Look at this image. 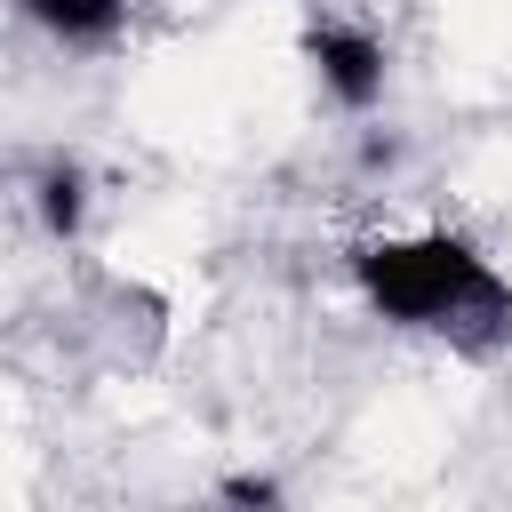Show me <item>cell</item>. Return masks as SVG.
Here are the masks:
<instances>
[{
  "label": "cell",
  "instance_id": "6da1fadb",
  "mask_svg": "<svg viewBox=\"0 0 512 512\" xmlns=\"http://www.w3.org/2000/svg\"><path fill=\"white\" fill-rule=\"evenodd\" d=\"M360 304L400 336H440L472 360L512 344V280L480 256V240L424 224V232H376L352 248Z\"/></svg>",
  "mask_w": 512,
  "mask_h": 512
},
{
  "label": "cell",
  "instance_id": "3957f363",
  "mask_svg": "<svg viewBox=\"0 0 512 512\" xmlns=\"http://www.w3.org/2000/svg\"><path fill=\"white\" fill-rule=\"evenodd\" d=\"M40 40H56V48H72V56H104V48H120L128 40V16H136V0H8Z\"/></svg>",
  "mask_w": 512,
  "mask_h": 512
},
{
  "label": "cell",
  "instance_id": "7a4b0ae2",
  "mask_svg": "<svg viewBox=\"0 0 512 512\" xmlns=\"http://www.w3.org/2000/svg\"><path fill=\"white\" fill-rule=\"evenodd\" d=\"M296 56H304V72L320 80V96H328L336 112H352V120H368V112L384 104V88H392V48H384V32H368V24H352V16H312V24L296 32Z\"/></svg>",
  "mask_w": 512,
  "mask_h": 512
},
{
  "label": "cell",
  "instance_id": "5b68a950",
  "mask_svg": "<svg viewBox=\"0 0 512 512\" xmlns=\"http://www.w3.org/2000/svg\"><path fill=\"white\" fill-rule=\"evenodd\" d=\"M216 496H224V504H232V512H280V504H288V496H280V480H272V472H232V480H224V488H216Z\"/></svg>",
  "mask_w": 512,
  "mask_h": 512
},
{
  "label": "cell",
  "instance_id": "277c9868",
  "mask_svg": "<svg viewBox=\"0 0 512 512\" xmlns=\"http://www.w3.org/2000/svg\"><path fill=\"white\" fill-rule=\"evenodd\" d=\"M88 208H96V184H88V168L72 152H56V160L32 168V216H40L48 240H80L88 232Z\"/></svg>",
  "mask_w": 512,
  "mask_h": 512
}]
</instances>
